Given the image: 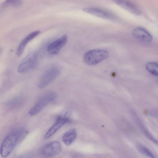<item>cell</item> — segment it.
Instances as JSON below:
<instances>
[{
	"instance_id": "1",
	"label": "cell",
	"mask_w": 158,
	"mask_h": 158,
	"mask_svg": "<svg viewBox=\"0 0 158 158\" xmlns=\"http://www.w3.org/2000/svg\"><path fill=\"white\" fill-rule=\"evenodd\" d=\"M26 133L25 130L21 129L15 130L8 134L0 145V154L2 157L6 158L9 156Z\"/></svg>"
},
{
	"instance_id": "2",
	"label": "cell",
	"mask_w": 158,
	"mask_h": 158,
	"mask_svg": "<svg viewBox=\"0 0 158 158\" xmlns=\"http://www.w3.org/2000/svg\"><path fill=\"white\" fill-rule=\"evenodd\" d=\"M108 52L102 49H94L90 50L84 55L85 62L89 65H94L106 58L108 56Z\"/></svg>"
},
{
	"instance_id": "3",
	"label": "cell",
	"mask_w": 158,
	"mask_h": 158,
	"mask_svg": "<svg viewBox=\"0 0 158 158\" xmlns=\"http://www.w3.org/2000/svg\"><path fill=\"white\" fill-rule=\"evenodd\" d=\"M56 98V94L52 92H47L42 95L35 106L29 111L31 116L39 113L49 103L53 101Z\"/></svg>"
},
{
	"instance_id": "4",
	"label": "cell",
	"mask_w": 158,
	"mask_h": 158,
	"mask_svg": "<svg viewBox=\"0 0 158 158\" xmlns=\"http://www.w3.org/2000/svg\"><path fill=\"white\" fill-rule=\"evenodd\" d=\"M38 62V54L35 52L28 54L22 61L19 66L18 71L25 73L30 71L36 66Z\"/></svg>"
},
{
	"instance_id": "5",
	"label": "cell",
	"mask_w": 158,
	"mask_h": 158,
	"mask_svg": "<svg viewBox=\"0 0 158 158\" xmlns=\"http://www.w3.org/2000/svg\"><path fill=\"white\" fill-rule=\"evenodd\" d=\"M60 73L59 69L56 67L49 69L44 73L40 79L38 87L40 89L44 88L54 80Z\"/></svg>"
},
{
	"instance_id": "6",
	"label": "cell",
	"mask_w": 158,
	"mask_h": 158,
	"mask_svg": "<svg viewBox=\"0 0 158 158\" xmlns=\"http://www.w3.org/2000/svg\"><path fill=\"white\" fill-rule=\"evenodd\" d=\"M62 147L58 141H54L45 145L41 150L42 154L46 157H53L59 154L62 151Z\"/></svg>"
},
{
	"instance_id": "7",
	"label": "cell",
	"mask_w": 158,
	"mask_h": 158,
	"mask_svg": "<svg viewBox=\"0 0 158 158\" xmlns=\"http://www.w3.org/2000/svg\"><path fill=\"white\" fill-rule=\"evenodd\" d=\"M83 11L86 13L103 19L114 21L117 19L116 16L108 11L95 8H85Z\"/></svg>"
},
{
	"instance_id": "8",
	"label": "cell",
	"mask_w": 158,
	"mask_h": 158,
	"mask_svg": "<svg viewBox=\"0 0 158 158\" xmlns=\"http://www.w3.org/2000/svg\"><path fill=\"white\" fill-rule=\"evenodd\" d=\"M67 40V35H63L48 45L47 48L48 52L51 55L58 53L66 44Z\"/></svg>"
},
{
	"instance_id": "9",
	"label": "cell",
	"mask_w": 158,
	"mask_h": 158,
	"mask_svg": "<svg viewBox=\"0 0 158 158\" xmlns=\"http://www.w3.org/2000/svg\"><path fill=\"white\" fill-rule=\"evenodd\" d=\"M68 120V117L66 116H59L53 125L46 133L44 137V139H47L49 138L66 123Z\"/></svg>"
},
{
	"instance_id": "10",
	"label": "cell",
	"mask_w": 158,
	"mask_h": 158,
	"mask_svg": "<svg viewBox=\"0 0 158 158\" xmlns=\"http://www.w3.org/2000/svg\"><path fill=\"white\" fill-rule=\"evenodd\" d=\"M117 5L129 12L135 15H140L141 12L133 3L128 0H112Z\"/></svg>"
},
{
	"instance_id": "11",
	"label": "cell",
	"mask_w": 158,
	"mask_h": 158,
	"mask_svg": "<svg viewBox=\"0 0 158 158\" xmlns=\"http://www.w3.org/2000/svg\"><path fill=\"white\" fill-rule=\"evenodd\" d=\"M132 34L135 38L145 43L151 42L152 40L151 35L145 29L137 27L133 30Z\"/></svg>"
},
{
	"instance_id": "12",
	"label": "cell",
	"mask_w": 158,
	"mask_h": 158,
	"mask_svg": "<svg viewBox=\"0 0 158 158\" xmlns=\"http://www.w3.org/2000/svg\"><path fill=\"white\" fill-rule=\"evenodd\" d=\"M39 30L33 31L26 36L22 40L19 44L17 51V55L20 56L23 53L27 45L33 39L37 36L40 33Z\"/></svg>"
},
{
	"instance_id": "13",
	"label": "cell",
	"mask_w": 158,
	"mask_h": 158,
	"mask_svg": "<svg viewBox=\"0 0 158 158\" xmlns=\"http://www.w3.org/2000/svg\"><path fill=\"white\" fill-rule=\"evenodd\" d=\"M77 136L76 130V129L73 128L63 135L62 138V141L65 145L69 146L73 142Z\"/></svg>"
},
{
	"instance_id": "14",
	"label": "cell",
	"mask_w": 158,
	"mask_h": 158,
	"mask_svg": "<svg viewBox=\"0 0 158 158\" xmlns=\"http://www.w3.org/2000/svg\"><path fill=\"white\" fill-rule=\"evenodd\" d=\"M23 0H6L0 6V14L8 6H11L15 7L20 6L23 4Z\"/></svg>"
},
{
	"instance_id": "15",
	"label": "cell",
	"mask_w": 158,
	"mask_h": 158,
	"mask_svg": "<svg viewBox=\"0 0 158 158\" xmlns=\"http://www.w3.org/2000/svg\"><path fill=\"white\" fill-rule=\"evenodd\" d=\"M147 70L152 75L158 76V65L157 63L150 62L147 64L146 65Z\"/></svg>"
},
{
	"instance_id": "16",
	"label": "cell",
	"mask_w": 158,
	"mask_h": 158,
	"mask_svg": "<svg viewBox=\"0 0 158 158\" xmlns=\"http://www.w3.org/2000/svg\"><path fill=\"white\" fill-rule=\"evenodd\" d=\"M137 121L138 124L140 127V128L142 129V131H143L145 135L150 140L153 142L154 143L157 144V141L152 136L151 134L146 129L145 127L142 124L140 121L137 119Z\"/></svg>"
},
{
	"instance_id": "17",
	"label": "cell",
	"mask_w": 158,
	"mask_h": 158,
	"mask_svg": "<svg viewBox=\"0 0 158 158\" xmlns=\"http://www.w3.org/2000/svg\"><path fill=\"white\" fill-rule=\"evenodd\" d=\"M137 148L140 153L145 155L151 158L155 157L153 154L146 147L142 146L139 145L138 146Z\"/></svg>"
},
{
	"instance_id": "18",
	"label": "cell",
	"mask_w": 158,
	"mask_h": 158,
	"mask_svg": "<svg viewBox=\"0 0 158 158\" xmlns=\"http://www.w3.org/2000/svg\"><path fill=\"white\" fill-rule=\"evenodd\" d=\"M157 111L156 110H154L150 111V114L152 116L155 117L157 116Z\"/></svg>"
},
{
	"instance_id": "19",
	"label": "cell",
	"mask_w": 158,
	"mask_h": 158,
	"mask_svg": "<svg viewBox=\"0 0 158 158\" xmlns=\"http://www.w3.org/2000/svg\"><path fill=\"white\" fill-rule=\"evenodd\" d=\"M0 51H1V49H0Z\"/></svg>"
}]
</instances>
